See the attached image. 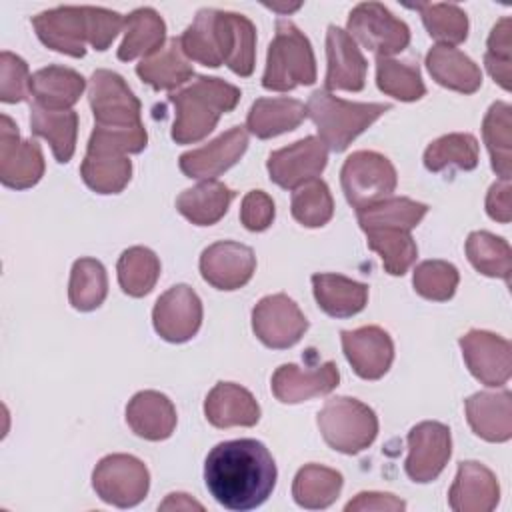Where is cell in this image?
I'll use <instances>...</instances> for the list:
<instances>
[{
    "mask_svg": "<svg viewBox=\"0 0 512 512\" xmlns=\"http://www.w3.org/2000/svg\"><path fill=\"white\" fill-rule=\"evenodd\" d=\"M276 462L268 448L252 438L216 444L204 462V482L214 500L234 512L254 510L276 486Z\"/></svg>",
    "mask_w": 512,
    "mask_h": 512,
    "instance_id": "1",
    "label": "cell"
},
{
    "mask_svg": "<svg viewBox=\"0 0 512 512\" xmlns=\"http://www.w3.org/2000/svg\"><path fill=\"white\" fill-rule=\"evenodd\" d=\"M146 142L148 134L144 124L126 128L96 124L80 166L84 184L96 194L122 192L132 176V162L128 160V154L142 152Z\"/></svg>",
    "mask_w": 512,
    "mask_h": 512,
    "instance_id": "2",
    "label": "cell"
},
{
    "mask_svg": "<svg viewBox=\"0 0 512 512\" xmlns=\"http://www.w3.org/2000/svg\"><path fill=\"white\" fill-rule=\"evenodd\" d=\"M168 100L176 110L172 140L176 144H194L216 128L222 114L236 108L240 90L220 78L196 76L190 86L172 92Z\"/></svg>",
    "mask_w": 512,
    "mask_h": 512,
    "instance_id": "3",
    "label": "cell"
},
{
    "mask_svg": "<svg viewBox=\"0 0 512 512\" xmlns=\"http://www.w3.org/2000/svg\"><path fill=\"white\" fill-rule=\"evenodd\" d=\"M390 108L382 102H348L328 90H316L306 102V116L314 122L324 146L342 152Z\"/></svg>",
    "mask_w": 512,
    "mask_h": 512,
    "instance_id": "4",
    "label": "cell"
},
{
    "mask_svg": "<svg viewBox=\"0 0 512 512\" xmlns=\"http://www.w3.org/2000/svg\"><path fill=\"white\" fill-rule=\"evenodd\" d=\"M314 82L316 58L310 40L290 20L280 18L276 22L274 40L268 46L262 86L266 90L286 92Z\"/></svg>",
    "mask_w": 512,
    "mask_h": 512,
    "instance_id": "5",
    "label": "cell"
},
{
    "mask_svg": "<svg viewBox=\"0 0 512 512\" xmlns=\"http://www.w3.org/2000/svg\"><path fill=\"white\" fill-rule=\"evenodd\" d=\"M318 428L330 448L342 454H358L374 442L378 418L364 402L336 396L326 400L318 412Z\"/></svg>",
    "mask_w": 512,
    "mask_h": 512,
    "instance_id": "6",
    "label": "cell"
},
{
    "mask_svg": "<svg viewBox=\"0 0 512 512\" xmlns=\"http://www.w3.org/2000/svg\"><path fill=\"white\" fill-rule=\"evenodd\" d=\"M340 182L346 200L360 210L388 198L398 184V176L386 156L372 150H358L346 158L340 170Z\"/></svg>",
    "mask_w": 512,
    "mask_h": 512,
    "instance_id": "7",
    "label": "cell"
},
{
    "mask_svg": "<svg viewBox=\"0 0 512 512\" xmlns=\"http://www.w3.org/2000/svg\"><path fill=\"white\" fill-rule=\"evenodd\" d=\"M92 486L106 504L132 508L146 498L150 474L146 464L136 456L108 454L96 464L92 472Z\"/></svg>",
    "mask_w": 512,
    "mask_h": 512,
    "instance_id": "8",
    "label": "cell"
},
{
    "mask_svg": "<svg viewBox=\"0 0 512 512\" xmlns=\"http://www.w3.org/2000/svg\"><path fill=\"white\" fill-rule=\"evenodd\" d=\"M350 38L378 58L402 52L410 42V28L380 2H362L348 16Z\"/></svg>",
    "mask_w": 512,
    "mask_h": 512,
    "instance_id": "9",
    "label": "cell"
},
{
    "mask_svg": "<svg viewBox=\"0 0 512 512\" xmlns=\"http://www.w3.org/2000/svg\"><path fill=\"white\" fill-rule=\"evenodd\" d=\"M88 102L98 126L124 128L138 126L140 120V100L128 88L124 78L112 70H96L88 84Z\"/></svg>",
    "mask_w": 512,
    "mask_h": 512,
    "instance_id": "10",
    "label": "cell"
},
{
    "mask_svg": "<svg viewBox=\"0 0 512 512\" xmlns=\"http://www.w3.org/2000/svg\"><path fill=\"white\" fill-rule=\"evenodd\" d=\"M252 330L268 348H290L308 330V320L286 294L264 296L252 310Z\"/></svg>",
    "mask_w": 512,
    "mask_h": 512,
    "instance_id": "11",
    "label": "cell"
},
{
    "mask_svg": "<svg viewBox=\"0 0 512 512\" xmlns=\"http://www.w3.org/2000/svg\"><path fill=\"white\" fill-rule=\"evenodd\" d=\"M44 156L34 140H20L10 116H0V182L14 190H24L40 182Z\"/></svg>",
    "mask_w": 512,
    "mask_h": 512,
    "instance_id": "12",
    "label": "cell"
},
{
    "mask_svg": "<svg viewBox=\"0 0 512 512\" xmlns=\"http://www.w3.org/2000/svg\"><path fill=\"white\" fill-rule=\"evenodd\" d=\"M452 454L450 430L442 422L426 420L408 432V458L404 470L410 480L426 484L440 476Z\"/></svg>",
    "mask_w": 512,
    "mask_h": 512,
    "instance_id": "13",
    "label": "cell"
},
{
    "mask_svg": "<svg viewBox=\"0 0 512 512\" xmlns=\"http://www.w3.org/2000/svg\"><path fill=\"white\" fill-rule=\"evenodd\" d=\"M470 374L484 386H504L512 372L510 342L494 332L470 330L458 340Z\"/></svg>",
    "mask_w": 512,
    "mask_h": 512,
    "instance_id": "14",
    "label": "cell"
},
{
    "mask_svg": "<svg viewBox=\"0 0 512 512\" xmlns=\"http://www.w3.org/2000/svg\"><path fill=\"white\" fill-rule=\"evenodd\" d=\"M328 148L316 136H306L286 148L274 150L268 156L266 168L270 180L280 188L294 190L300 184L318 178L326 168Z\"/></svg>",
    "mask_w": 512,
    "mask_h": 512,
    "instance_id": "15",
    "label": "cell"
},
{
    "mask_svg": "<svg viewBox=\"0 0 512 512\" xmlns=\"http://www.w3.org/2000/svg\"><path fill=\"white\" fill-rule=\"evenodd\" d=\"M152 322L166 342H186L202 324V302L190 286L176 284L156 300Z\"/></svg>",
    "mask_w": 512,
    "mask_h": 512,
    "instance_id": "16",
    "label": "cell"
},
{
    "mask_svg": "<svg viewBox=\"0 0 512 512\" xmlns=\"http://www.w3.org/2000/svg\"><path fill=\"white\" fill-rule=\"evenodd\" d=\"M256 270V256L250 246L222 240L210 244L200 256L202 278L218 290L242 288Z\"/></svg>",
    "mask_w": 512,
    "mask_h": 512,
    "instance_id": "17",
    "label": "cell"
},
{
    "mask_svg": "<svg viewBox=\"0 0 512 512\" xmlns=\"http://www.w3.org/2000/svg\"><path fill=\"white\" fill-rule=\"evenodd\" d=\"M40 42L72 58L86 54L88 22L84 6H58L32 18Z\"/></svg>",
    "mask_w": 512,
    "mask_h": 512,
    "instance_id": "18",
    "label": "cell"
},
{
    "mask_svg": "<svg viewBox=\"0 0 512 512\" xmlns=\"http://www.w3.org/2000/svg\"><path fill=\"white\" fill-rule=\"evenodd\" d=\"M340 336L344 356L360 378L378 380L388 372L394 360V344L386 330L380 326H362L344 330Z\"/></svg>",
    "mask_w": 512,
    "mask_h": 512,
    "instance_id": "19",
    "label": "cell"
},
{
    "mask_svg": "<svg viewBox=\"0 0 512 512\" xmlns=\"http://www.w3.org/2000/svg\"><path fill=\"white\" fill-rule=\"evenodd\" d=\"M248 148V132L234 126L202 148L188 150L180 156L178 166L188 178L212 180L234 166Z\"/></svg>",
    "mask_w": 512,
    "mask_h": 512,
    "instance_id": "20",
    "label": "cell"
},
{
    "mask_svg": "<svg viewBox=\"0 0 512 512\" xmlns=\"http://www.w3.org/2000/svg\"><path fill=\"white\" fill-rule=\"evenodd\" d=\"M214 36L222 64L238 76H250L256 60L254 24L242 14L214 10Z\"/></svg>",
    "mask_w": 512,
    "mask_h": 512,
    "instance_id": "21",
    "label": "cell"
},
{
    "mask_svg": "<svg viewBox=\"0 0 512 512\" xmlns=\"http://www.w3.org/2000/svg\"><path fill=\"white\" fill-rule=\"evenodd\" d=\"M338 380L340 372L332 360L312 368L282 364L272 376V394L284 404H298L332 392L338 386Z\"/></svg>",
    "mask_w": 512,
    "mask_h": 512,
    "instance_id": "22",
    "label": "cell"
},
{
    "mask_svg": "<svg viewBox=\"0 0 512 512\" xmlns=\"http://www.w3.org/2000/svg\"><path fill=\"white\" fill-rule=\"evenodd\" d=\"M326 90L360 92L366 84V60L350 34L338 26H328L326 32Z\"/></svg>",
    "mask_w": 512,
    "mask_h": 512,
    "instance_id": "23",
    "label": "cell"
},
{
    "mask_svg": "<svg viewBox=\"0 0 512 512\" xmlns=\"http://www.w3.org/2000/svg\"><path fill=\"white\" fill-rule=\"evenodd\" d=\"M500 500V486L490 468L466 460L458 464L456 478L448 492L450 508L456 512H490Z\"/></svg>",
    "mask_w": 512,
    "mask_h": 512,
    "instance_id": "24",
    "label": "cell"
},
{
    "mask_svg": "<svg viewBox=\"0 0 512 512\" xmlns=\"http://www.w3.org/2000/svg\"><path fill=\"white\" fill-rule=\"evenodd\" d=\"M466 418L476 436L488 442H506L512 436L510 392H476L464 402Z\"/></svg>",
    "mask_w": 512,
    "mask_h": 512,
    "instance_id": "25",
    "label": "cell"
},
{
    "mask_svg": "<svg viewBox=\"0 0 512 512\" xmlns=\"http://www.w3.org/2000/svg\"><path fill=\"white\" fill-rule=\"evenodd\" d=\"M206 420L216 428L254 426L260 420L256 398L234 382H218L204 402Z\"/></svg>",
    "mask_w": 512,
    "mask_h": 512,
    "instance_id": "26",
    "label": "cell"
},
{
    "mask_svg": "<svg viewBox=\"0 0 512 512\" xmlns=\"http://www.w3.org/2000/svg\"><path fill=\"white\" fill-rule=\"evenodd\" d=\"M126 422L140 438L166 440L176 428V408L168 396L156 390H142L128 402Z\"/></svg>",
    "mask_w": 512,
    "mask_h": 512,
    "instance_id": "27",
    "label": "cell"
},
{
    "mask_svg": "<svg viewBox=\"0 0 512 512\" xmlns=\"http://www.w3.org/2000/svg\"><path fill=\"white\" fill-rule=\"evenodd\" d=\"M86 80L72 68L46 66L30 76L34 104L46 110H70L82 96Z\"/></svg>",
    "mask_w": 512,
    "mask_h": 512,
    "instance_id": "28",
    "label": "cell"
},
{
    "mask_svg": "<svg viewBox=\"0 0 512 512\" xmlns=\"http://www.w3.org/2000/svg\"><path fill=\"white\" fill-rule=\"evenodd\" d=\"M430 76L444 88L474 94L482 86V72L464 52L454 46L436 44L426 54Z\"/></svg>",
    "mask_w": 512,
    "mask_h": 512,
    "instance_id": "29",
    "label": "cell"
},
{
    "mask_svg": "<svg viewBox=\"0 0 512 512\" xmlns=\"http://www.w3.org/2000/svg\"><path fill=\"white\" fill-rule=\"evenodd\" d=\"M312 288L318 306L332 318H350L368 302V286L342 274H314Z\"/></svg>",
    "mask_w": 512,
    "mask_h": 512,
    "instance_id": "30",
    "label": "cell"
},
{
    "mask_svg": "<svg viewBox=\"0 0 512 512\" xmlns=\"http://www.w3.org/2000/svg\"><path fill=\"white\" fill-rule=\"evenodd\" d=\"M136 74L154 90H174L194 76L190 58L184 54L180 36L170 38L158 52L136 66Z\"/></svg>",
    "mask_w": 512,
    "mask_h": 512,
    "instance_id": "31",
    "label": "cell"
},
{
    "mask_svg": "<svg viewBox=\"0 0 512 512\" xmlns=\"http://www.w3.org/2000/svg\"><path fill=\"white\" fill-rule=\"evenodd\" d=\"M304 118L306 106L296 98H258L246 116V128L268 140L298 128Z\"/></svg>",
    "mask_w": 512,
    "mask_h": 512,
    "instance_id": "32",
    "label": "cell"
},
{
    "mask_svg": "<svg viewBox=\"0 0 512 512\" xmlns=\"http://www.w3.org/2000/svg\"><path fill=\"white\" fill-rule=\"evenodd\" d=\"M234 192L218 180H204L176 198V210L196 226H212L226 212Z\"/></svg>",
    "mask_w": 512,
    "mask_h": 512,
    "instance_id": "33",
    "label": "cell"
},
{
    "mask_svg": "<svg viewBox=\"0 0 512 512\" xmlns=\"http://www.w3.org/2000/svg\"><path fill=\"white\" fill-rule=\"evenodd\" d=\"M166 24L152 8H138L126 16L124 40L118 48V60L130 62L138 56H152L164 46Z\"/></svg>",
    "mask_w": 512,
    "mask_h": 512,
    "instance_id": "34",
    "label": "cell"
},
{
    "mask_svg": "<svg viewBox=\"0 0 512 512\" xmlns=\"http://www.w3.org/2000/svg\"><path fill=\"white\" fill-rule=\"evenodd\" d=\"M30 126L36 136L48 140L52 154L60 164L70 162L78 134V114L74 110H46L32 104Z\"/></svg>",
    "mask_w": 512,
    "mask_h": 512,
    "instance_id": "35",
    "label": "cell"
},
{
    "mask_svg": "<svg viewBox=\"0 0 512 512\" xmlns=\"http://www.w3.org/2000/svg\"><path fill=\"white\" fill-rule=\"evenodd\" d=\"M342 484L344 480L340 472L320 464H306L294 476L292 496L302 508L322 510L340 496Z\"/></svg>",
    "mask_w": 512,
    "mask_h": 512,
    "instance_id": "36",
    "label": "cell"
},
{
    "mask_svg": "<svg viewBox=\"0 0 512 512\" xmlns=\"http://www.w3.org/2000/svg\"><path fill=\"white\" fill-rule=\"evenodd\" d=\"M428 206L404 196H388L380 202H374L366 208L356 210V218L360 228L376 230V228H400V230H412L420 224V220L426 216Z\"/></svg>",
    "mask_w": 512,
    "mask_h": 512,
    "instance_id": "37",
    "label": "cell"
},
{
    "mask_svg": "<svg viewBox=\"0 0 512 512\" xmlns=\"http://www.w3.org/2000/svg\"><path fill=\"white\" fill-rule=\"evenodd\" d=\"M484 144L490 152L492 170L500 180L512 174V108L506 102H494L482 122Z\"/></svg>",
    "mask_w": 512,
    "mask_h": 512,
    "instance_id": "38",
    "label": "cell"
},
{
    "mask_svg": "<svg viewBox=\"0 0 512 512\" xmlns=\"http://www.w3.org/2000/svg\"><path fill=\"white\" fill-rule=\"evenodd\" d=\"M424 166L430 172H442L446 168L474 170L478 166V140L466 132L440 136L424 150Z\"/></svg>",
    "mask_w": 512,
    "mask_h": 512,
    "instance_id": "39",
    "label": "cell"
},
{
    "mask_svg": "<svg viewBox=\"0 0 512 512\" xmlns=\"http://www.w3.org/2000/svg\"><path fill=\"white\" fill-rule=\"evenodd\" d=\"M466 256L480 274L510 282L512 250L504 238L486 230L470 232L466 240Z\"/></svg>",
    "mask_w": 512,
    "mask_h": 512,
    "instance_id": "40",
    "label": "cell"
},
{
    "mask_svg": "<svg viewBox=\"0 0 512 512\" xmlns=\"http://www.w3.org/2000/svg\"><path fill=\"white\" fill-rule=\"evenodd\" d=\"M366 242H368V248L380 256L384 270L392 276L406 274V270L414 264L418 256L416 242L412 240L408 230H400V228L366 230Z\"/></svg>",
    "mask_w": 512,
    "mask_h": 512,
    "instance_id": "41",
    "label": "cell"
},
{
    "mask_svg": "<svg viewBox=\"0 0 512 512\" xmlns=\"http://www.w3.org/2000/svg\"><path fill=\"white\" fill-rule=\"evenodd\" d=\"M118 272V284L120 288L134 298L146 296L158 276H160V260L158 256L144 246H132L122 252L116 264Z\"/></svg>",
    "mask_w": 512,
    "mask_h": 512,
    "instance_id": "42",
    "label": "cell"
},
{
    "mask_svg": "<svg viewBox=\"0 0 512 512\" xmlns=\"http://www.w3.org/2000/svg\"><path fill=\"white\" fill-rule=\"evenodd\" d=\"M108 294V278L104 266L94 258H78L72 264L68 298L80 312L96 310Z\"/></svg>",
    "mask_w": 512,
    "mask_h": 512,
    "instance_id": "43",
    "label": "cell"
},
{
    "mask_svg": "<svg viewBox=\"0 0 512 512\" xmlns=\"http://www.w3.org/2000/svg\"><path fill=\"white\" fill-rule=\"evenodd\" d=\"M290 210L294 220L306 228L328 224L334 214V200L328 184L320 178H312L294 188Z\"/></svg>",
    "mask_w": 512,
    "mask_h": 512,
    "instance_id": "44",
    "label": "cell"
},
{
    "mask_svg": "<svg viewBox=\"0 0 512 512\" xmlns=\"http://www.w3.org/2000/svg\"><path fill=\"white\" fill-rule=\"evenodd\" d=\"M376 84L384 94L402 102H414L426 94L418 66L392 58H378Z\"/></svg>",
    "mask_w": 512,
    "mask_h": 512,
    "instance_id": "45",
    "label": "cell"
},
{
    "mask_svg": "<svg viewBox=\"0 0 512 512\" xmlns=\"http://www.w3.org/2000/svg\"><path fill=\"white\" fill-rule=\"evenodd\" d=\"M414 8L420 12L424 26L434 40H438L446 46H454V44H460L466 40L468 16L460 6H456V4H420Z\"/></svg>",
    "mask_w": 512,
    "mask_h": 512,
    "instance_id": "46",
    "label": "cell"
},
{
    "mask_svg": "<svg viewBox=\"0 0 512 512\" xmlns=\"http://www.w3.org/2000/svg\"><path fill=\"white\" fill-rule=\"evenodd\" d=\"M180 44L184 54L190 60L200 62L202 66L218 68L222 64L218 46H216V36H214V10L204 8L196 14L194 22L182 32Z\"/></svg>",
    "mask_w": 512,
    "mask_h": 512,
    "instance_id": "47",
    "label": "cell"
},
{
    "mask_svg": "<svg viewBox=\"0 0 512 512\" xmlns=\"http://www.w3.org/2000/svg\"><path fill=\"white\" fill-rule=\"evenodd\" d=\"M458 280L460 274L456 266L446 260H426L416 266L412 276L414 290L422 298L436 302L450 300L458 288Z\"/></svg>",
    "mask_w": 512,
    "mask_h": 512,
    "instance_id": "48",
    "label": "cell"
},
{
    "mask_svg": "<svg viewBox=\"0 0 512 512\" xmlns=\"http://www.w3.org/2000/svg\"><path fill=\"white\" fill-rule=\"evenodd\" d=\"M484 54V64L504 90H510V66H512V20L508 16L500 18L492 28Z\"/></svg>",
    "mask_w": 512,
    "mask_h": 512,
    "instance_id": "49",
    "label": "cell"
},
{
    "mask_svg": "<svg viewBox=\"0 0 512 512\" xmlns=\"http://www.w3.org/2000/svg\"><path fill=\"white\" fill-rule=\"evenodd\" d=\"M30 94V72L28 64L4 50L0 54V100L6 104H16L26 100Z\"/></svg>",
    "mask_w": 512,
    "mask_h": 512,
    "instance_id": "50",
    "label": "cell"
},
{
    "mask_svg": "<svg viewBox=\"0 0 512 512\" xmlns=\"http://www.w3.org/2000/svg\"><path fill=\"white\" fill-rule=\"evenodd\" d=\"M86 8V22H88V44L94 50H106L116 34L124 28L126 18H122L114 10L84 6Z\"/></svg>",
    "mask_w": 512,
    "mask_h": 512,
    "instance_id": "51",
    "label": "cell"
},
{
    "mask_svg": "<svg viewBox=\"0 0 512 512\" xmlns=\"http://www.w3.org/2000/svg\"><path fill=\"white\" fill-rule=\"evenodd\" d=\"M274 202L272 198L262 190H250L242 198L240 206V222L250 232H262L266 230L274 220Z\"/></svg>",
    "mask_w": 512,
    "mask_h": 512,
    "instance_id": "52",
    "label": "cell"
},
{
    "mask_svg": "<svg viewBox=\"0 0 512 512\" xmlns=\"http://www.w3.org/2000/svg\"><path fill=\"white\" fill-rule=\"evenodd\" d=\"M404 508H406V502L388 492H360L346 504V512H366V510L396 512Z\"/></svg>",
    "mask_w": 512,
    "mask_h": 512,
    "instance_id": "53",
    "label": "cell"
},
{
    "mask_svg": "<svg viewBox=\"0 0 512 512\" xmlns=\"http://www.w3.org/2000/svg\"><path fill=\"white\" fill-rule=\"evenodd\" d=\"M510 180H498L490 186L486 196V212L492 220L508 224L512 218V202H510Z\"/></svg>",
    "mask_w": 512,
    "mask_h": 512,
    "instance_id": "54",
    "label": "cell"
},
{
    "mask_svg": "<svg viewBox=\"0 0 512 512\" xmlns=\"http://www.w3.org/2000/svg\"><path fill=\"white\" fill-rule=\"evenodd\" d=\"M202 510V504L192 500L188 494H168V498L160 504V510Z\"/></svg>",
    "mask_w": 512,
    "mask_h": 512,
    "instance_id": "55",
    "label": "cell"
}]
</instances>
